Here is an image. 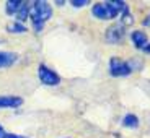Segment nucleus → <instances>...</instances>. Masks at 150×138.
Wrapping results in <instances>:
<instances>
[{"instance_id":"f257e3e1","label":"nucleus","mask_w":150,"mask_h":138,"mask_svg":"<svg viewBox=\"0 0 150 138\" xmlns=\"http://www.w3.org/2000/svg\"><path fill=\"white\" fill-rule=\"evenodd\" d=\"M51 16H52V7L47 2H44V0L33 2V5H31V21H33V26L36 31H41L44 21H47Z\"/></svg>"},{"instance_id":"f03ea898","label":"nucleus","mask_w":150,"mask_h":138,"mask_svg":"<svg viewBox=\"0 0 150 138\" xmlns=\"http://www.w3.org/2000/svg\"><path fill=\"white\" fill-rule=\"evenodd\" d=\"M131 67H129V62H124L121 59H116V57H112L109 60V73L111 76L117 78V76H127L131 75Z\"/></svg>"},{"instance_id":"7ed1b4c3","label":"nucleus","mask_w":150,"mask_h":138,"mask_svg":"<svg viewBox=\"0 0 150 138\" xmlns=\"http://www.w3.org/2000/svg\"><path fill=\"white\" fill-rule=\"evenodd\" d=\"M38 76H39V81L42 85H47V86H57L60 83V78L56 71H52L51 68H47L46 65H39L38 68Z\"/></svg>"},{"instance_id":"20e7f679","label":"nucleus","mask_w":150,"mask_h":138,"mask_svg":"<svg viewBox=\"0 0 150 138\" xmlns=\"http://www.w3.org/2000/svg\"><path fill=\"white\" fill-rule=\"evenodd\" d=\"M91 13H93V16H96L98 20H111V18H116L117 16V13L109 7L108 2H101V4L93 5V7H91Z\"/></svg>"},{"instance_id":"39448f33","label":"nucleus","mask_w":150,"mask_h":138,"mask_svg":"<svg viewBox=\"0 0 150 138\" xmlns=\"http://www.w3.org/2000/svg\"><path fill=\"white\" fill-rule=\"evenodd\" d=\"M124 34H126V29H124L122 25H112V26H109L106 29L105 39L109 44H119L124 39Z\"/></svg>"},{"instance_id":"423d86ee","label":"nucleus","mask_w":150,"mask_h":138,"mask_svg":"<svg viewBox=\"0 0 150 138\" xmlns=\"http://www.w3.org/2000/svg\"><path fill=\"white\" fill-rule=\"evenodd\" d=\"M23 104V99L18 96H0V109H16Z\"/></svg>"},{"instance_id":"0eeeda50","label":"nucleus","mask_w":150,"mask_h":138,"mask_svg":"<svg viewBox=\"0 0 150 138\" xmlns=\"http://www.w3.org/2000/svg\"><path fill=\"white\" fill-rule=\"evenodd\" d=\"M131 39H132V44L135 46L137 49H144L147 46V34L144 31H132L131 34Z\"/></svg>"},{"instance_id":"6e6552de","label":"nucleus","mask_w":150,"mask_h":138,"mask_svg":"<svg viewBox=\"0 0 150 138\" xmlns=\"http://www.w3.org/2000/svg\"><path fill=\"white\" fill-rule=\"evenodd\" d=\"M139 117L135 116V114H126L122 119V125L126 128H137L139 127Z\"/></svg>"},{"instance_id":"1a4fd4ad","label":"nucleus","mask_w":150,"mask_h":138,"mask_svg":"<svg viewBox=\"0 0 150 138\" xmlns=\"http://www.w3.org/2000/svg\"><path fill=\"white\" fill-rule=\"evenodd\" d=\"M30 15H31V7L26 4V2H23V5H21V8L18 10V13H16V20H18V23H23V21H26L28 18H30Z\"/></svg>"},{"instance_id":"9d476101","label":"nucleus","mask_w":150,"mask_h":138,"mask_svg":"<svg viewBox=\"0 0 150 138\" xmlns=\"http://www.w3.org/2000/svg\"><path fill=\"white\" fill-rule=\"evenodd\" d=\"M23 2L21 0H8L7 4H5V11H7L8 15H16L18 10L21 8Z\"/></svg>"},{"instance_id":"9b49d317","label":"nucleus","mask_w":150,"mask_h":138,"mask_svg":"<svg viewBox=\"0 0 150 138\" xmlns=\"http://www.w3.org/2000/svg\"><path fill=\"white\" fill-rule=\"evenodd\" d=\"M8 33H13V34H21L26 31V26H23L21 23H10L7 26Z\"/></svg>"},{"instance_id":"f8f14e48","label":"nucleus","mask_w":150,"mask_h":138,"mask_svg":"<svg viewBox=\"0 0 150 138\" xmlns=\"http://www.w3.org/2000/svg\"><path fill=\"white\" fill-rule=\"evenodd\" d=\"M132 23H134V18H132L131 11L126 8V10L122 11V16H121V25H122V26H131Z\"/></svg>"},{"instance_id":"ddd939ff","label":"nucleus","mask_w":150,"mask_h":138,"mask_svg":"<svg viewBox=\"0 0 150 138\" xmlns=\"http://www.w3.org/2000/svg\"><path fill=\"white\" fill-rule=\"evenodd\" d=\"M70 4H72V7H75V8H82V7H85V5H88L90 2H88V0H72Z\"/></svg>"},{"instance_id":"4468645a","label":"nucleus","mask_w":150,"mask_h":138,"mask_svg":"<svg viewBox=\"0 0 150 138\" xmlns=\"http://www.w3.org/2000/svg\"><path fill=\"white\" fill-rule=\"evenodd\" d=\"M5 138H26V137H21V135H15V133H7Z\"/></svg>"},{"instance_id":"2eb2a0df","label":"nucleus","mask_w":150,"mask_h":138,"mask_svg":"<svg viewBox=\"0 0 150 138\" xmlns=\"http://www.w3.org/2000/svg\"><path fill=\"white\" fill-rule=\"evenodd\" d=\"M142 25H144V26H150V15L147 16V18L144 20V21H142Z\"/></svg>"},{"instance_id":"dca6fc26","label":"nucleus","mask_w":150,"mask_h":138,"mask_svg":"<svg viewBox=\"0 0 150 138\" xmlns=\"http://www.w3.org/2000/svg\"><path fill=\"white\" fill-rule=\"evenodd\" d=\"M5 132H4V127H2V125H0V138H5Z\"/></svg>"},{"instance_id":"f3484780","label":"nucleus","mask_w":150,"mask_h":138,"mask_svg":"<svg viewBox=\"0 0 150 138\" xmlns=\"http://www.w3.org/2000/svg\"><path fill=\"white\" fill-rule=\"evenodd\" d=\"M142 50H144V52H147V54H150V44H147L145 47L142 49Z\"/></svg>"}]
</instances>
